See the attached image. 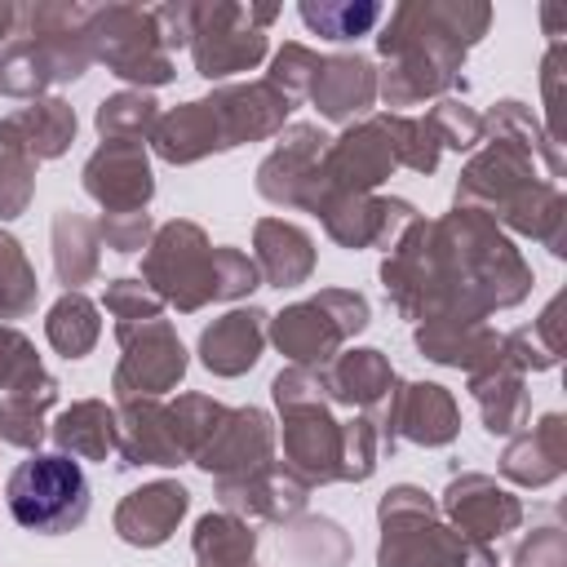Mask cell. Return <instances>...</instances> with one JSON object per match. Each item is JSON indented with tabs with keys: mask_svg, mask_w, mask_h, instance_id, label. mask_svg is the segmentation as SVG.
<instances>
[{
	"mask_svg": "<svg viewBox=\"0 0 567 567\" xmlns=\"http://www.w3.org/2000/svg\"><path fill=\"white\" fill-rule=\"evenodd\" d=\"M492 4L483 0H416L394 4L377 53L385 58V71H377V97L390 106V115H403V106L456 97L465 93V53L487 35Z\"/></svg>",
	"mask_w": 567,
	"mask_h": 567,
	"instance_id": "6da1fadb",
	"label": "cell"
},
{
	"mask_svg": "<svg viewBox=\"0 0 567 567\" xmlns=\"http://www.w3.org/2000/svg\"><path fill=\"white\" fill-rule=\"evenodd\" d=\"M430 230H434L439 279H443L439 310L487 319L496 310H509V306L527 301L532 266L487 213L452 208L439 221H430Z\"/></svg>",
	"mask_w": 567,
	"mask_h": 567,
	"instance_id": "7a4b0ae2",
	"label": "cell"
},
{
	"mask_svg": "<svg viewBox=\"0 0 567 567\" xmlns=\"http://www.w3.org/2000/svg\"><path fill=\"white\" fill-rule=\"evenodd\" d=\"M4 505L18 527L35 536L75 532L89 518V478L62 452H31L4 478Z\"/></svg>",
	"mask_w": 567,
	"mask_h": 567,
	"instance_id": "3957f363",
	"label": "cell"
},
{
	"mask_svg": "<svg viewBox=\"0 0 567 567\" xmlns=\"http://www.w3.org/2000/svg\"><path fill=\"white\" fill-rule=\"evenodd\" d=\"M84 35H89L93 62H102L111 75H120L133 89L151 93L177 75L173 53H164L159 27L142 4H89Z\"/></svg>",
	"mask_w": 567,
	"mask_h": 567,
	"instance_id": "277c9868",
	"label": "cell"
},
{
	"mask_svg": "<svg viewBox=\"0 0 567 567\" xmlns=\"http://www.w3.org/2000/svg\"><path fill=\"white\" fill-rule=\"evenodd\" d=\"M279 18V4H235V0H195L190 58L195 71L213 84L261 66L270 40L266 27Z\"/></svg>",
	"mask_w": 567,
	"mask_h": 567,
	"instance_id": "5b68a950",
	"label": "cell"
},
{
	"mask_svg": "<svg viewBox=\"0 0 567 567\" xmlns=\"http://www.w3.org/2000/svg\"><path fill=\"white\" fill-rule=\"evenodd\" d=\"M142 284L173 310L195 315L213 301V244L199 221H164L155 226L142 252Z\"/></svg>",
	"mask_w": 567,
	"mask_h": 567,
	"instance_id": "8992f818",
	"label": "cell"
},
{
	"mask_svg": "<svg viewBox=\"0 0 567 567\" xmlns=\"http://www.w3.org/2000/svg\"><path fill=\"white\" fill-rule=\"evenodd\" d=\"M120 341V363L111 372V390L115 399H159L168 390H177V381L186 377V346L177 337V328L159 315V319H142V323H120L115 328Z\"/></svg>",
	"mask_w": 567,
	"mask_h": 567,
	"instance_id": "52a82bcc",
	"label": "cell"
},
{
	"mask_svg": "<svg viewBox=\"0 0 567 567\" xmlns=\"http://www.w3.org/2000/svg\"><path fill=\"white\" fill-rule=\"evenodd\" d=\"M328 133L319 124H288L275 142V151L257 164V195L275 208H306L315 213L328 195L323 186V151H328Z\"/></svg>",
	"mask_w": 567,
	"mask_h": 567,
	"instance_id": "ba28073f",
	"label": "cell"
},
{
	"mask_svg": "<svg viewBox=\"0 0 567 567\" xmlns=\"http://www.w3.org/2000/svg\"><path fill=\"white\" fill-rule=\"evenodd\" d=\"M381 452H394L399 439L416 447H447L461 434V408L439 381H394L390 399L372 412Z\"/></svg>",
	"mask_w": 567,
	"mask_h": 567,
	"instance_id": "9c48e42d",
	"label": "cell"
},
{
	"mask_svg": "<svg viewBox=\"0 0 567 567\" xmlns=\"http://www.w3.org/2000/svg\"><path fill=\"white\" fill-rule=\"evenodd\" d=\"M377 567H501L492 545L465 540L456 527L439 523V514L385 518Z\"/></svg>",
	"mask_w": 567,
	"mask_h": 567,
	"instance_id": "30bf717a",
	"label": "cell"
},
{
	"mask_svg": "<svg viewBox=\"0 0 567 567\" xmlns=\"http://www.w3.org/2000/svg\"><path fill=\"white\" fill-rule=\"evenodd\" d=\"M315 217L323 221V235L337 248H350V252L381 248V252H390L412 230V221L421 213L403 195H341V190H328L323 204L315 208Z\"/></svg>",
	"mask_w": 567,
	"mask_h": 567,
	"instance_id": "8fae6325",
	"label": "cell"
},
{
	"mask_svg": "<svg viewBox=\"0 0 567 567\" xmlns=\"http://www.w3.org/2000/svg\"><path fill=\"white\" fill-rule=\"evenodd\" d=\"M381 288L390 297V306L421 323L439 310L443 301V279H439V252H434V230L425 217L412 221V230L385 252L381 261Z\"/></svg>",
	"mask_w": 567,
	"mask_h": 567,
	"instance_id": "7c38bea8",
	"label": "cell"
},
{
	"mask_svg": "<svg viewBox=\"0 0 567 567\" xmlns=\"http://www.w3.org/2000/svg\"><path fill=\"white\" fill-rule=\"evenodd\" d=\"M394 168L399 164H394V146H390V133H385L381 115L346 124V133L328 142L323 164H319L323 186L341 190V195H372Z\"/></svg>",
	"mask_w": 567,
	"mask_h": 567,
	"instance_id": "4fadbf2b",
	"label": "cell"
},
{
	"mask_svg": "<svg viewBox=\"0 0 567 567\" xmlns=\"http://www.w3.org/2000/svg\"><path fill=\"white\" fill-rule=\"evenodd\" d=\"M80 182H84V195L102 204V213H142L155 199L146 142H102L84 159Z\"/></svg>",
	"mask_w": 567,
	"mask_h": 567,
	"instance_id": "5bb4252c",
	"label": "cell"
},
{
	"mask_svg": "<svg viewBox=\"0 0 567 567\" xmlns=\"http://www.w3.org/2000/svg\"><path fill=\"white\" fill-rule=\"evenodd\" d=\"M439 509L447 514V527H456L465 540H478V545H492L505 532H518V523H523V501L509 487H501L492 474H478V470L456 474L443 487Z\"/></svg>",
	"mask_w": 567,
	"mask_h": 567,
	"instance_id": "9a60e30c",
	"label": "cell"
},
{
	"mask_svg": "<svg viewBox=\"0 0 567 567\" xmlns=\"http://www.w3.org/2000/svg\"><path fill=\"white\" fill-rule=\"evenodd\" d=\"M306 496H310V487L284 461H270V465L248 470V474L217 478L221 509L244 518V523H292L306 509Z\"/></svg>",
	"mask_w": 567,
	"mask_h": 567,
	"instance_id": "2e32d148",
	"label": "cell"
},
{
	"mask_svg": "<svg viewBox=\"0 0 567 567\" xmlns=\"http://www.w3.org/2000/svg\"><path fill=\"white\" fill-rule=\"evenodd\" d=\"M532 182H536V159L509 142L487 137V146L474 151V159L456 177V208H474V213L496 217Z\"/></svg>",
	"mask_w": 567,
	"mask_h": 567,
	"instance_id": "e0dca14e",
	"label": "cell"
},
{
	"mask_svg": "<svg viewBox=\"0 0 567 567\" xmlns=\"http://www.w3.org/2000/svg\"><path fill=\"white\" fill-rule=\"evenodd\" d=\"M275 421L261 412V408H226L217 434L199 447L195 465L213 478H230V474H248V470H261L275 461Z\"/></svg>",
	"mask_w": 567,
	"mask_h": 567,
	"instance_id": "ac0fdd59",
	"label": "cell"
},
{
	"mask_svg": "<svg viewBox=\"0 0 567 567\" xmlns=\"http://www.w3.org/2000/svg\"><path fill=\"white\" fill-rule=\"evenodd\" d=\"M284 416V465L306 483H337L341 470V421L332 416L328 403L315 408H292Z\"/></svg>",
	"mask_w": 567,
	"mask_h": 567,
	"instance_id": "d6986e66",
	"label": "cell"
},
{
	"mask_svg": "<svg viewBox=\"0 0 567 567\" xmlns=\"http://www.w3.org/2000/svg\"><path fill=\"white\" fill-rule=\"evenodd\" d=\"M412 341L430 363L456 368L465 377L487 368L492 359H501V332L487 319H470V315H456V310H439V315L421 319Z\"/></svg>",
	"mask_w": 567,
	"mask_h": 567,
	"instance_id": "ffe728a7",
	"label": "cell"
},
{
	"mask_svg": "<svg viewBox=\"0 0 567 567\" xmlns=\"http://www.w3.org/2000/svg\"><path fill=\"white\" fill-rule=\"evenodd\" d=\"M266 341H275V350L297 368H323L346 350L350 337L341 332V323L332 319V310L319 297H306V301H292L279 315H270Z\"/></svg>",
	"mask_w": 567,
	"mask_h": 567,
	"instance_id": "44dd1931",
	"label": "cell"
},
{
	"mask_svg": "<svg viewBox=\"0 0 567 567\" xmlns=\"http://www.w3.org/2000/svg\"><path fill=\"white\" fill-rule=\"evenodd\" d=\"M190 509V492L177 483V478H155V483H142L133 487L120 505H115V536L133 549H159L186 518Z\"/></svg>",
	"mask_w": 567,
	"mask_h": 567,
	"instance_id": "7402d4cb",
	"label": "cell"
},
{
	"mask_svg": "<svg viewBox=\"0 0 567 567\" xmlns=\"http://www.w3.org/2000/svg\"><path fill=\"white\" fill-rule=\"evenodd\" d=\"M151 151L177 168L230 151V137H226V124H221L213 97H195L173 111H159V120L151 128Z\"/></svg>",
	"mask_w": 567,
	"mask_h": 567,
	"instance_id": "603a6c76",
	"label": "cell"
},
{
	"mask_svg": "<svg viewBox=\"0 0 567 567\" xmlns=\"http://www.w3.org/2000/svg\"><path fill=\"white\" fill-rule=\"evenodd\" d=\"M213 106L226 124V137H230V151L244 146V142H266V137H279L288 128V115H292V102L270 84V80H248V84H217L213 93Z\"/></svg>",
	"mask_w": 567,
	"mask_h": 567,
	"instance_id": "cb8c5ba5",
	"label": "cell"
},
{
	"mask_svg": "<svg viewBox=\"0 0 567 567\" xmlns=\"http://www.w3.org/2000/svg\"><path fill=\"white\" fill-rule=\"evenodd\" d=\"M501 474L518 487H549L567 474V416L545 412L536 425H523L505 439Z\"/></svg>",
	"mask_w": 567,
	"mask_h": 567,
	"instance_id": "d4e9b609",
	"label": "cell"
},
{
	"mask_svg": "<svg viewBox=\"0 0 567 567\" xmlns=\"http://www.w3.org/2000/svg\"><path fill=\"white\" fill-rule=\"evenodd\" d=\"M266 323H270V315L261 306L226 310L221 319H213L199 332V346H195L199 363L213 377H244V372H252L261 350H266Z\"/></svg>",
	"mask_w": 567,
	"mask_h": 567,
	"instance_id": "484cf974",
	"label": "cell"
},
{
	"mask_svg": "<svg viewBox=\"0 0 567 567\" xmlns=\"http://www.w3.org/2000/svg\"><path fill=\"white\" fill-rule=\"evenodd\" d=\"M115 452L120 465H182L186 452L173 430V412L159 399H124L115 408Z\"/></svg>",
	"mask_w": 567,
	"mask_h": 567,
	"instance_id": "4316f807",
	"label": "cell"
},
{
	"mask_svg": "<svg viewBox=\"0 0 567 567\" xmlns=\"http://www.w3.org/2000/svg\"><path fill=\"white\" fill-rule=\"evenodd\" d=\"M310 102L332 124H359L377 106V66L363 53H332L319 66Z\"/></svg>",
	"mask_w": 567,
	"mask_h": 567,
	"instance_id": "83f0119b",
	"label": "cell"
},
{
	"mask_svg": "<svg viewBox=\"0 0 567 567\" xmlns=\"http://www.w3.org/2000/svg\"><path fill=\"white\" fill-rule=\"evenodd\" d=\"M394 368L377 346H350L341 350L332 363H323V385H328V403H346L359 408L363 416H372L390 390H394Z\"/></svg>",
	"mask_w": 567,
	"mask_h": 567,
	"instance_id": "f1b7e54d",
	"label": "cell"
},
{
	"mask_svg": "<svg viewBox=\"0 0 567 567\" xmlns=\"http://www.w3.org/2000/svg\"><path fill=\"white\" fill-rule=\"evenodd\" d=\"M465 385H470V394H474V403H478V416H483V430H487L492 439H509V434H518V430L527 425V416H532L527 377L505 359V350H501V359H492L487 368L470 372Z\"/></svg>",
	"mask_w": 567,
	"mask_h": 567,
	"instance_id": "f546056e",
	"label": "cell"
},
{
	"mask_svg": "<svg viewBox=\"0 0 567 567\" xmlns=\"http://www.w3.org/2000/svg\"><path fill=\"white\" fill-rule=\"evenodd\" d=\"M252 261L261 284L270 288H301L315 275V239L284 217H261L252 226Z\"/></svg>",
	"mask_w": 567,
	"mask_h": 567,
	"instance_id": "4dcf8cb0",
	"label": "cell"
},
{
	"mask_svg": "<svg viewBox=\"0 0 567 567\" xmlns=\"http://www.w3.org/2000/svg\"><path fill=\"white\" fill-rule=\"evenodd\" d=\"M0 128H4L35 164H44V159H58V155L71 151L80 120H75V106H71L66 97H49V93H44V97L18 106L13 115H4Z\"/></svg>",
	"mask_w": 567,
	"mask_h": 567,
	"instance_id": "1f68e13d",
	"label": "cell"
},
{
	"mask_svg": "<svg viewBox=\"0 0 567 567\" xmlns=\"http://www.w3.org/2000/svg\"><path fill=\"white\" fill-rule=\"evenodd\" d=\"M492 221L545 244L554 257H567V199H563L558 182H549V177H536L532 186H523Z\"/></svg>",
	"mask_w": 567,
	"mask_h": 567,
	"instance_id": "d6a6232c",
	"label": "cell"
},
{
	"mask_svg": "<svg viewBox=\"0 0 567 567\" xmlns=\"http://www.w3.org/2000/svg\"><path fill=\"white\" fill-rule=\"evenodd\" d=\"M115 434H120V425H115V408L106 399H80V403L62 408L49 421V439L71 461H106V456H115Z\"/></svg>",
	"mask_w": 567,
	"mask_h": 567,
	"instance_id": "836d02e7",
	"label": "cell"
},
{
	"mask_svg": "<svg viewBox=\"0 0 567 567\" xmlns=\"http://www.w3.org/2000/svg\"><path fill=\"white\" fill-rule=\"evenodd\" d=\"M53 279L62 284V292H80L84 284L97 279L102 270V235L97 221L84 213L62 208L53 217Z\"/></svg>",
	"mask_w": 567,
	"mask_h": 567,
	"instance_id": "e575fe53",
	"label": "cell"
},
{
	"mask_svg": "<svg viewBox=\"0 0 567 567\" xmlns=\"http://www.w3.org/2000/svg\"><path fill=\"white\" fill-rule=\"evenodd\" d=\"M487 137L509 142V146L527 151L532 159H540V164L549 168V182L563 177V146L545 133V124L532 115L527 102H518V97H501V102H492L487 115H483V142H487Z\"/></svg>",
	"mask_w": 567,
	"mask_h": 567,
	"instance_id": "d590c367",
	"label": "cell"
},
{
	"mask_svg": "<svg viewBox=\"0 0 567 567\" xmlns=\"http://www.w3.org/2000/svg\"><path fill=\"white\" fill-rule=\"evenodd\" d=\"M190 554H195V567H257V532L252 523L217 509L195 523Z\"/></svg>",
	"mask_w": 567,
	"mask_h": 567,
	"instance_id": "8d00e7d4",
	"label": "cell"
},
{
	"mask_svg": "<svg viewBox=\"0 0 567 567\" xmlns=\"http://www.w3.org/2000/svg\"><path fill=\"white\" fill-rule=\"evenodd\" d=\"M44 337L62 359H84L102 337V306L84 292H62L44 315Z\"/></svg>",
	"mask_w": 567,
	"mask_h": 567,
	"instance_id": "74e56055",
	"label": "cell"
},
{
	"mask_svg": "<svg viewBox=\"0 0 567 567\" xmlns=\"http://www.w3.org/2000/svg\"><path fill=\"white\" fill-rule=\"evenodd\" d=\"M558 310H563V297H554L532 323L514 328V332H501V350L505 359L527 377V372H549L558 368L563 359V332H558Z\"/></svg>",
	"mask_w": 567,
	"mask_h": 567,
	"instance_id": "f35d334b",
	"label": "cell"
},
{
	"mask_svg": "<svg viewBox=\"0 0 567 567\" xmlns=\"http://www.w3.org/2000/svg\"><path fill=\"white\" fill-rule=\"evenodd\" d=\"M279 545H284V554L297 567H346L350 563V536L332 518H306V514H297L292 523H284Z\"/></svg>",
	"mask_w": 567,
	"mask_h": 567,
	"instance_id": "ab89813d",
	"label": "cell"
},
{
	"mask_svg": "<svg viewBox=\"0 0 567 567\" xmlns=\"http://www.w3.org/2000/svg\"><path fill=\"white\" fill-rule=\"evenodd\" d=\"M297 13L319 40H332V44L372 35V27L385 18L377 0H301Z\"/></svg>",
	"mask_w": 567,
	"mask_h": 567,
	"instance_id": "60d3db41",
	"label": "cell"
},
{
	"mask_svg": "<svg viewBox=\"0 0 567 567\" xmlns=\"http://www.w3.org/2000/svg\"><path fill=\"white\" fill-rule=\"evenodd\" d=\"M159 120V102L146 89H120L97 102V133L102 142H151V128Z\"/></svg>",
	"mask_w": 567,
	"mask_h": 567,
	"instance_id": "b9f144b4",
	"label": "cell"
},
{
	"mask_svg": "<svg viewBox=\"0 0 567 567\" xmlns=\"http://www.w3.org/2000/svg\"><path fill=\"white\" fill-rule=\"evenodd\" d=\"M0 390H4V394L58 390V377L40 363L35 346H31L18 328H9V323H0Z\"/></svg>",
	"mask_w": 567,
	"mask_h": 567,
	"instance_id": "7bdbcfd3",
	"label": "cell"
},
{
	"mask_svg": "<svg viewBox=\"0 0 567 567\" xmlns=\"http://www.w3.org/2000/svg\"><path fill=\"white\" fill-rule=\"evenodd\" d=\"M58 403V390H40V394H4L0 399V443L22 447V452H40V443L49 439V421L44 412Z\"/></svg>",
	"mask_w": 567,
	"mask_h": 567,
	"instance_id": "ee69618b",
	"label": "cell"
},
{
	"mask_svg": "<svg viewBox=\"0 0 567 567\" xmlns=\"http://www.w3.org/2000/svg\"><path fill=\"white\" fill-rule=\"evenodd\" d=\"M381 120H385V133H390V146H394V164L430 177L443 159V142L430 128V120L425 115H390V111Z\"/></svg>",
	"mask_w": 567,
	"mask_h": 567,
	"instance_id": "f6af8a7d",
	"label": "cell"
},
{
	"mask_svg": "<svg viewBox=\"0 0 567 567\" xmlns=\"http://www.w3.org/2000/svg\"><path fill=\"white\" fill-rule=\"evenodd\" d=\"M35 297H40V284H35V270L22 252V244L9 230H0V319L31 315Z\"/></svg>",
	"mask_w": 567,
	"mask_h": 567,
	"instance_id": "bcb514c9",
	"label": "cell"
},
{
	"mask_svg": "<svg viewBox=\"0 0 567 567\" xmlns=\"http://www.w3.org/2000/svg\"><path fill=\"white\" fill-rule=\"evenodd\" d=\"M168 412H173V430H177V443H182L186 461H195L199 447L217 434V425L226 416V403L190 390V394H177V403H168Z\"/></svg>",
	"mask_w": 567,
	"mask_h": 567,
	"instance_id": "7dc6e473",
	"label": "cell"
},
{
	"mask_svg": "<svg viewBox=\"0 0 567 567\" xmlns=\"http://www.w3.org/2000/svg\"><path fill=\"white\" fill-rule=\"evenodd\" d=\"M31 195H35V159L0 128V221L27 213Z\"/></svg>",
	"mask_w": 567,
	"mask_h": 567,
	"instance_id": "c3c4849f",
	"label": "cell"
},
{
	"mask_svg": "<svg viewBox=\"0 0 567 567\" xmlns=\"http://www.w3.org/2000/svg\"><path fill=\"white\" fill-rule=\"evenodd\" d=\"M377 456H381V439H377V425L372 416H350L341 421V470H337V483H368L372 470H377Z\"/></svg>",
	"mask_w": 567,
	"mask_h": 567,
	"instance_id": "681fc988",
	"label": "cell"
},
{
	"mask_svg": "<svg viewBox=\"0 0 567 567\" xmlns=\"http://www.w3.org/2000/svg\"><path fill=\"white\" fill-rule=\"evenodd\" d=\"M319 66H323V58H319L315 49L288 40V44L270 58L266 80H270L288 102H297V97H310V89H315V80H319Z\"/></svg>",
	"mask_w": 567,
	"mask_h": 567,
	"instance_id": "f907efd6",
	"label": "cell"
},
{
	"mask_svg": "<svg viewBox=\"0 0 567 567\" xmlns=\"http://www.w3.org/2000/svg\"><path fill=\"white\" fill-rule=\"evenodd\" d=\"M430 128L439 133L443 151H474L483 142V115L474 106H465L461 97H439L430 111H425Z\"/></svg>",
	"mask_w": 567,
	"mask_h": 567,
	"instance_id": "816d5d0a",
	"label": "cell"
},
{
	"mask_svg": "<svg viewBox=\"0 0 567 567\" xmlns=\"http://www.w3.org/2000/svg\"><path fill=\"white\" fill-rule=\"evenodd\" d=\"M252 288H261L257 261H252L244 248L217 244V248H213V301H239V297H248Z\"/></svg>",
	"mask_w": 567,
	"mask_h": 567,
	"instance_id": "f5cc1de1",
	"label": "cell"
},
{
	"mask_svg": "<svg viewBox=\"0 0 567 567\" xmlns=\"http://www.w3.org/2000/svg\"><path fill=\"white\" fill-rule=\"evenodd\" d=\"M102 306L106 315L120 323H142V319H159L164 315V301L142 284V279H111L106 292H102Z\"/></svg>",
	"mask_w": 567,
	"mask_h": 567,
	"instance_id": "db71d44e",
	"label": "cell"
},
{
	"mask_svg": "<svg viewBox=\"0 0 567 567\" xmlns=\"http://www.w3.org/2000/svg\"><path fill=\"white\" fill-rule=\"evenodd\" d=\"M270 399L279 412H292V408H315V403H328V385H323V368H297L288 363L275 381H270Z\"/></svg>",
	"mask_w": 567,
	"mask_h": 567,
	"instance_id": "11a10c76",
	"label": "cell"
},
{
	"mask_svg": "<svg viewBox=\"0 0 567 567\" xmlns=\"http://www.w3.org/2000/svg\"><path fill=\"white\" fill-rule=\"evenodd\" d=\"M97 235H102V248L133 257V252H142L151 244L155 226H151V213L146 208L142 213H102L97 217Z\"/></svg>",
	"mask_w": 567,
	"mask_h": 567,
	"instance_id": "9f6ffc18",
	"label": "cell"
},
{
	"mask_svg": "<svg viewBox=\"0 0 567 567\" xmlns=\"http://www.w3.org/2000/svg\"><path fill=\"white\" fill-rule=\"evenodd\" d=\"M514 567H567V540L558 527H536L518 540Z\"/></svg>",
	"mask_w": 567,
	"mask_h": 567,
	"instance_id": "6f0895ef",
	"label": "cell"
},
{
	"mask_svg": "<svg viewBox=\"0 0 567 567\" xmlns=\"http://www.w3.org/2000/svg\"><path fill=\"white\" fill-rule=\"evenodd\" d=\"M155 27H159V44L164 53H177V49H190V31H195V0H168V4H155L151 9Z\"/></svg>",
	"mask_w": 567,
	"mask_h": 567,
	"instance_id": "680465c9",
	"label": "cell"
},
{
	"mask_svg": "<svg viewBox=\"0 0 567 567\" xmlns=\"http://www.w3.org/2000/svg\"><path fill=\"white\" fill-rule=\"evenodd\" d=\"M315 297L332 310V319L341 323V332H346V337H359V332L372 323V306H368V297H363V292H354V288H319Z\"/></svg>",
	"mask_w": 567,
	"mask_h": 567,
	"instance_id": "91938a15",
	"label": "cell"
},
{
	"mask_svg": "<svg viewBox=\"0 0 567 567\" xmlns=\"http://www.w3.org/2000/svg\"><path fill=\"white\" fill-rule=\"evenodd\" d=\"M412 514H439V501L425 487H416V483H394L377 501V523H385V518H412Z\"/></svg>",
	"mask_w": 567,
	"mask_h": 567,
	"instance_id": "94428289",
	"label": "cell"
},
{
	"mask_svg": "<svg viewBox=\"0 0 567 567\" xmlns=\"http://www.w3.org/2000/svg\"><path fill=\"white\" fill-rule=\"evenodd\" d=\"M563 58H567L563 40H549V49H545V62H540V89H545V133H549L554 142H558V111H563V102H558Z\"/></svg>",
	"mask_w": 567,
	"mask_h": 567,
	"instance_id": "6125c7cd",
	"label": "cell"
},
{
	"mask_svg": "<svg viewBox=\"0 0 567 567\" xmlns=\"http://www.w3.org/2000/svg\"><path fill=\"white\" fill-rule=\"evenodd\" d=\"M18 35V4H9V0H0V53H4V44Z\"/></svg>",
	"mask_w": 567,
	"mask_h": 567,
	"instance_id": "be15d7a7",
	"label": "cell"
}]
</instances>
